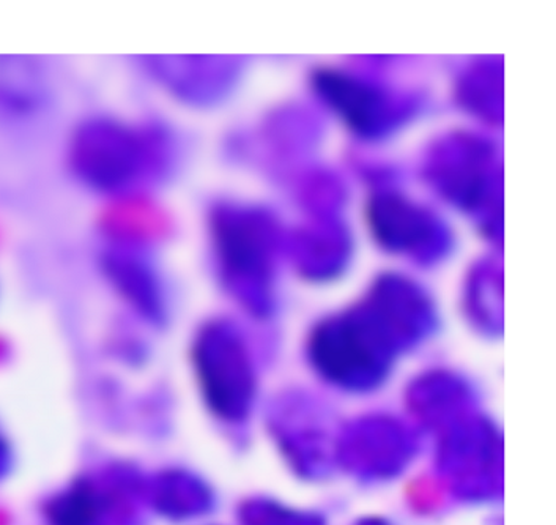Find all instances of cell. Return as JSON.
Returning <instances> with one entry per match:
<instances>
[{
    "instance_id": "obj_1",
    "label": "cell",
    "mask_w": 556,
    "mask_h": 525,
    "mask_svg": "<svg viewBox=\"0 0 556 525\" xmlns=\"http://www.w3.org/2000/svg\"><path fill=\"white\" fill-rule=\"evenodd\" d=\"M440 465L464 499L482 500L502 485V439L491 422L464 418L447 429Z\"/></svg>"
},
{
    "instance_id": "obj_2",
    "label": "cell",
    "mask_w": 556,
    "mask_h": 525,
    "mask_svg": "<svg viewBox=\"0 0 556 525\" xmlns=\"http://www.w3.org/2000/svg\"><path fill=\"white\" fill-rule=\"evenodd\" d=\"M416 440L407 426L394 418L369 416L352 425L336 440V461L352 477L387 482L407 471L415 458Z\"/></svg>"
},
{
    "instance_id": "obj_3",
    "label": "cell",
    "mask_w": 556,
    "mask_h": 525,
    "mask_svg": "<svg viewBox=\"0 0 556 525\" xmlns=\"http://www.w3.org/2000/svg\"><path fill=\"white\" fill-rule=\"evenodd\" d=\"M199 374L205 399L224 420L240 422L250 414L255 397L254 376L243 357L229 350L210 352L199 357Z\"/></svg>"
},
{
    "instance_id": "obj_4",
    "label": "cell",
    "mask_w": 556,
    "mask_h": 525,
    "mask_svg": "<svg viewBox=\"0 0 556 525\" xmlns=\"http://www.w3.org/2000/svg\"><path fill=\"white\" fill-rule=\"evenodd\" d=\"M470 399V387L459 383L422 384L414 390L416 414L425 425L439 428L450 429L451 420L459 416L462 405H468Z\"/></svg>"
},
{
    "instance_id": "obj_5",
    "label": "cell",
    "mask_w": 556,
    "mask_h": 525,
    "mask_svg": "<svg viewBox=\"0 0 556 525\" xmlns=\"http://www.w3.org/2000/svg\"><path fill=\"white\" fill-rule=\"evenodd\" d=\"M97 503L90 493L70 492L52 509L54 525H93Z\"/></svg>"
},
{
    "instance_id": "obj_6",
    "label": "cell",
    "mask_w": 556,
    "mask_h": 525,
    "mask_svg": "<svg viewBox=\"0 0 556 525\" xmlns=\"http://www.w3.org/2000/svg\"><path fill=\"white\" fill-rule=\"evenodd\" d=\"M7 464V450L5 446H3L2 440H0V474H2L3 467Z\"/></svg>"
},
{
    "instance_id": "obj_7",
    "label": "cell",
    "mask_w": 556,
    "mask_h": 525,
    "mask_svg": "<svg viewBox=\"0 0 556 525\" xmlns=\"http://www.w3.org/2000/svg\"><path fill=\"white\" fill-rule=\"evenodd\" d=\"M365 525H387V524H383V523H377V521H376V523H365Z\"/></svg>"
}]
</instances>
